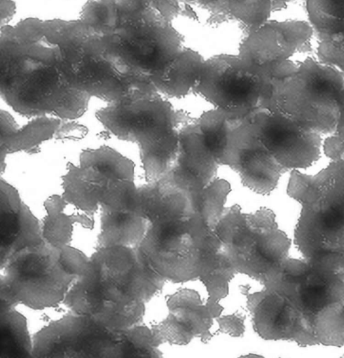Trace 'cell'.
I'll list each match as a JSON object with an SVG mask.
<instances>
[{
  "label": "cell",
  "instance_id": "1",
  "mask_svg": "<svg viewBox=\"0 0 344 358\" xmlns=\"http://www.w3.org/2000/svg\"><path fill=\"white\" fill-rule=\"evenodd\" d=\"M165 281L137 247L97 248L63 303L69 311L123 331L143 324L146 304L160 292Z\"/></svg>",
  "mask_w": 344,
  "mask_h": 358
},
{
  "label": "cell",
  "instance_id": "2",
  "mask_svg": "<svg viewBox=\"0 0 344 358\" xmlns=\"http://www.w3.org/2000/svg\"><path fill=\"white\" fill-rule=\"evenodd\" d=\"M1 47V96L15 111L66 120L85 113L90 97L66 82L39 27L21 24L4 29Z\"/></svg>",
  "mask_w": 344,
  "mask_h": 358
},
{
  "label": "cell",
  "instance_id": "3",
  "mask_svg": "<svg viewBox=\"0 0 344 358\" xmlns=\"http://www.w3.org/2000/svg\"><path fill=\"white\" fill-rule=\"evenodd\" d=\"M264 285L282 293L297 312L303 346L344 345V265L288 257Z\"/></svg>",
  "mask_w": 344,
  "mask_h": 358
},
{
  "label": "cell",
  "instance_id": "4",
  "mask_svg": "<svg viewBox=\"0 0 344 358\" xmlns=\"http://www.w3.org/2000/svg\"><path fill=\"white\" fill-rule=\"evenodd\" d=\"M97 117L118 138L137 143L147 182L163 176L175 157L181 128L191 122L159 92L118 103L97 111Z\"/></svg>",
  "mask_w": 344,
  "mask_h": 358
},
{
  "label": "cell",
  "instance_id": "5",
  "mask_svg": "<svg viewBox=\"0 0 344 358\" xmlns=\"http://www.w3.org/2000/svg\"><path fill=\"white\" fill-rule=\"evenodd\" d=\"M287 194L302 207L295 241L305 258L344 259V159L315 175L291 171Z\"/></svg>",
  "mask_w": 344,
  "mask_h": 358
},
{
  "label": "cell",
  "instance_id": "6",
  "mask_svg": "<svg viewBox=\"0 0 344 358\" xmlns=\"http://www.w3.org/2000/svg\"><path fill=\"white\" fill-rule=\"evenodd\" d=\"M344 76L314 55L298 60L296 69L282 78H273L265 108L276 110L305 131L323 135L335 132L338 99Z\"/></svg>",
  "mask_w": 344,
  "mask_h": 358
},
{
  "label": "cell",
  "instance_id": "7",
  "mask_svg": "<svg viewBox=\"0 0 344 358\" xmlns=\"http://www.w3.org/2000/svg\"><path fill=\"white\" fill-rule=\"evenodd\" d=\"M132 162L108 147L87 149L62 177V198L90 215L98 210H137Z\"/></svg>",
  "mask_w": 344,
  "mask_h": 358
},
{
  "label": "cell",
  "instance_id": "8",
  "mask_svg": "<svg viewBox=\"0 0 344 358\" xmlns=\"http://www.w3.org/2000/svg\"><path fill=\"white\" fill-rule=\"evenodd\" d=\"M1 270L0 312L18 304L39 310L56 307L78 277L67 264L62 247L45 241L15 253Z\"/></svg>",
  "mask_w": 344,
  "mask_h": 358
},
{
  "label": "cell",
  "instance_id": "9",
  "mask_svg": "<svg viewBox=\"0 0 344 358\" xmlns=\"http://www.w3.org/2000/svg\"><path fill=\"white\" fill-rule=\"evenodd\" d=\"M238 273L263 285L288 258L290 240L279 229L274 213L261 208L244 213L238 205L225 208L214 228Z\"/></svg>",
  "mask_w": 344,
  "mask_h": 358
},
{
  "label": "cell",
  "instance_id": "10",
  "mask_svg": "<svg viewBox=\"0 0 344 358\" xmlns=\"http://www.w3.org/2000/svg\"><path fill=\"white\" fill-rule=\"evenodd\" d=\"M32 340V357L140 356L128 329L113 330L71 311L41 327Z\"/></svg>",
  "mask_w": 344,
  "mask_h": 358
},
{
  "label": "cell",
  "instance_id": "11",
  "mask_svg": "<svg viewBox=\"0 0 344 358\" xmlns=\"http://www.w3.org/2000/svg\"><path fill=\"white\" fill-rule=\"evenodd\" d=\"M213 229L199 214L149 224L137 248L165 280L186 282L198 278L202 250Z\"/></svg>",
  "mask_w": 344,
  "mask_h": 358
},
{
  "label": "cell",
  "instance_id": "12",
  "mask_svg": "<svg viewBox=\"0 0 344 358\" xmlns=\"http://www.w3.org/2000/svg\"><path fill=\"white\" fill-rule=\"evenodd\" d=\"M272 81L269 68L216 59L203 65L193 92L216 108L246 115L266 106Z\"/></svg>",
  "mask_w": 344,
  "mask_h": 358
},
{
  "label": "cell",
  "instance_id": "13",
  "mask_svg": "<svg viewBox=\"0 0 344 358\" xmlns=\"http://www.w3.org/2000/svg\"><path fill=\"white\" fill-rule=\"evenodd\" d=\"M249 116L260 141L286 171L307 169L319 159L322 136L303 131L276 110L261 108Z\"/></svg>",
  "mask_w": 344,
  "mask_h": 358
},
{
  "label": "cell",
  "instance_id": "14",
  "mask_svg": "<svg viewBox=\"0 0 344 358\" xmlns=\"http://www.w3.org/2000/svg\"><path fill=\"white\" fill-rule=\"evenodd\" d=\"M223 164L237 171L246 187L261 194L271 192L286 172L260 141L249 118L242 120L231 131Z\"/></svg>",
  "mask_w": 344,
  "mask_h": 358
},
{
  "label": "cell",
  "instance_id": "15",
  "mask_svg": "<svg viewBox=\"0 0 344 358\" xmlns=\"http://www.w3.org/2000/svg\"><path fill=\"white\" fill-rule=\"evenodd\" d=\"M167 315L151 327L160 345H186L195 338L202 342L213 336L211 329L214 320L221 315L219 303L204 302L195 290L181 289L168 296Z\"/></svg>",
  "mask_w": 344,
  "mask_h": 358
},
{
  "label": "cell",
  "instance_id": "16",
  "mask_svg": "<svg viewBox=\"0 0 344 358\" xmlns=\"http://www.w3.org/2000/svg\"><path fill=\"white\" fill-rule=\"evenodd\" d=\"M219 165L195 121L180 129L175 157L167 173L190 193L201 190L216 179Z\"/></svg>",
  "mask_w": 344,
  "mask_h": 358
},
{
  "label": "cell",
  "instance_id": "17",
  "mask_svg": "<svg viewBox=\"0 0 344 358\" xmlns=\"http://www.w3.org/2000/svg\"><path fill=\"white\" fill-rule=\"evenodd\" d=\"M0 266L17 252L43 241L41 222L23 202L18 190L1 180Z\"/></svg>",
  "mask_w": 344,
  "mask_h": 358
},
{
  "label": "cell",
  "instance_id": "18",
  "mask_svg": "<svg viewBox=\"0 0 344 358\" xmlns=\"http://www.w3.org/2000/svg\"><path fill=\"white\" fill-rule=\"evenodd\" d=\"M138 213L148 224L169 222L198 214L190 192L165 173L159 178L137 187Z\"/></svg>",
  "mask_w": 344,
  "mask_h": 358
},
{
  "label": "cell",
  "instance_id": "19",
  "mask_svg": "<svg viewBox=\"0 0 344 358\" xmlns=\"http://www.w3.org/2000/svg\"><path fill=\"white\" fill-rule=\"evenodd\" d=\"M61 126L60 118L36 117L23 127H19L6 111H1V160L4 169L6 155L31 152L51 139Z\"/></svg>",
  "mask_w": 344,
  "mask_h": 358
},
{
  "label": "cell",
  "instance_id": "20",
  "mask_svg": "<svg viewBox=\"0 0 344 358\" xmlns=\"http://www.w3.org/2000/svg\"><path fill=\"white\" fill-rule=\"evenodd\" d=\"M238 273L214 231L208 236L199 264L198 278L206 287L210 303H219L228 292L230 281Z\"/></svg>",
  "mask_w": 344,
  "mask_h": 358
},
{
  "label": "cell",
  "instance_id": "21",
  "mask_svg": "<svg viewBox=\"0 0 344 358\" xmlns=\"http://www.w3.org/2000/svg\"><path fill=\"white\" fill-rule=\"evenodd\" d=\"M43 206L46 214L41 222L43 238L54 246L69 245L76 224L88 229L94 227L93 216L76 208L69 213L67 210L69 204L62 195L49 196Z\"/></svg>",
  "mask_w": 344,
  "mask_h": 358
},
{
  "label": "cell",
  "instance_id": "22",
  "mask_svg": "<svg viewBox=\"0 0 344 358\" xmlns=\"http://www.w3.org/2000/svg\"><path fill=\"white\" fill-rule=\"evenodd\" d=\"M99 210L97 248L111 245L137 247L139 245L149 224L137 210Z\"/></svg>",
  "mask_w": 344,
  "mask_h": 358
},
{
  "label": "cell",
  "instance_id": "23",
  "mask_svg": "<svg viewBox=\"0 0 344 358\" xmlns=\"http://www.w3.org/2000/svg\"><path fill=\"white\" fill-rule=\"evenodd\" d=\"M0 356L32 357L33 340L25 316L15 308L1 312Z\"/></svg>",
  "mask_w": 344,
  "mask_h": 358
},
{
  "label": "cell",
  "instance_id": "24",
  "mask_svg": "<svg viewBox=\"0 0 344 358\" xmlns=\"http://www.w3.org/2000/svg\"><path fill=\"white\" fill-rule=\"evenodd\" d=\"M230 190L227 181L216 178L201 190L190 193L195 210L212 229L223 213Z\"/></svg>",
  "mask_w": 344,
  "mask_h": 358
},
{
  "label": "cell",
  "instance_id": "25",
  "mask_svg": "<svg viewBox=\"0 0 344 358\" xmlns=\"http://www.w3.org/2000/svg\"><path fill=\"white\" fill-rule=\"evenodd\" d=\"M305 8L315 38L344 28V0H305Z\"/></svg>",
  "mask_w": 344,
  "mask_h": 358
},
{
  "label": "cell",
  "instance_id": "26",
  "mask_svg": "<svg viewBox=\"0 0 344 358\" xmlns=\"http://www.w3.org/2000/svg\"><path fill=\"white\" fill-rule=\"evenodd\" d=\"M315 55L344 76V28L316 37Z\"/></svg>",
  "mask_w": 344,
  "mask_h": 358
},
{
  "label": "cell",
  "instance_id": "27",
  "mask_svg": "<svg viewBox=\"0 0 344 358\" xmlns=\"http://www.w3.org/2000/svg\"><path fill=\"white\" fill-rule=\"evenodd\" d=\"M215 320L219 324V331L233 337H240L245 331V316L236 312L228 315H220Z\"/></svg>",
  "mask_w": 344,
  "mask_h": 358
},
{
  "label": "cell",
  "instance_id": "28",
  "mask_svg": "<svg viewBox=\"0 0 344 358\" xmlns=\"http://www.w3.org/2000/svg\"><path fill=\"white\" fill-rule=\"evenodd\" d=\"M324 154L332 161L344 159V142L331 134L323 141Z\"/></svg>",
  "mask_w": 344,
  "mask_h": 358
},
{
  "label": "cell",
  "instance_id": "29",
  "mask_svg": "<svg viewBox=\"0 0 344 358\" xmlns=\"http://www.w3.org/2000/svg\"><path fill=\"white\" fill-rule=\"evenodd\" d=\"M338 117L335 132L332 134L344 142V86L341 90L338 99Z\"/></svg>",
  "mask_w": 344,
  "mask_h": 358
},
{
  "label": "cell",
  "instance_id": "30",
  "mask_svg": "<svg viewBox=\"0 0 344 358\" xmlns=\"http://www.w3.org/2000/svg\"><path fill=\"white\" fill-rule=\"evenodd\" d=\"M272 5H275L277 7L282 8L287 6L290 3L294 2L295 0H270Z\"/></svg>",
  "mask_w": 344,
  "mask_h": 358
}]
</instances>
